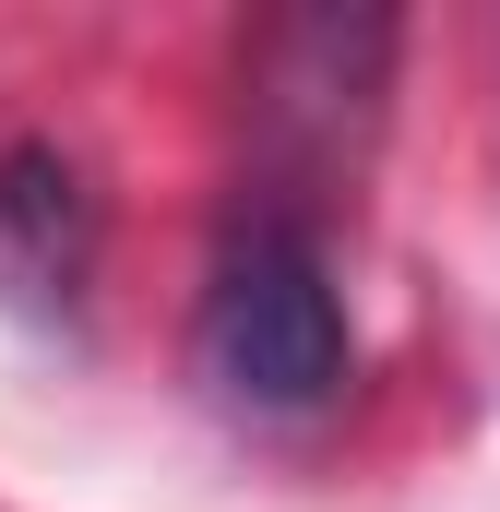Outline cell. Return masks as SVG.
I'll return each instance as SVG.
<instances>
[{"instance_id":"6da1fadb","label":"cell","mask_w":500,"mask_h":512,"mask_svg":"<svg viewBox=\"0 0 500 512\" xmlns=\"http://www.w3.org/2000/svg\"><path fill=\"white\" fill-rule=\"evenodd\" d=\"M203 382L227 393L239 417H310L346 393V298H334V262L298 215H239L227 251L203 274Z\"/></svg>"},{"instance_id":"7a4b0ae2","label":"cell","mask_w":500,"mask_h":512,"mask_svg":"<svg viewBox=\"0 0 500 512\" xmlns=\"http://www.w3.org/2000/svg\"><path fill=\"white\" fill-rule=\"evenodd\" d=\"M96 274V191L72 155L48 143H12L0 155V298L24 310H72Z\"/></svg>"}]
</instances>
